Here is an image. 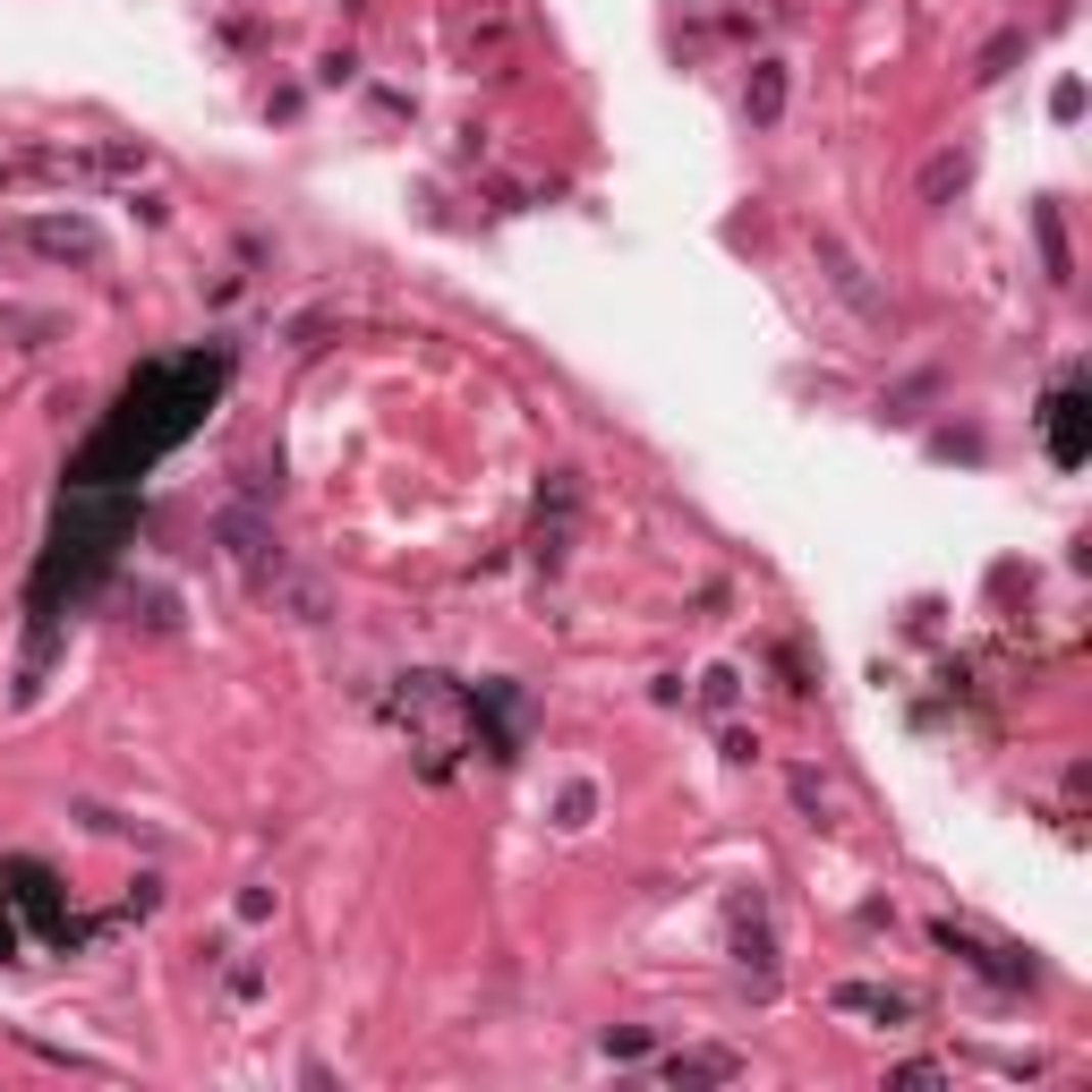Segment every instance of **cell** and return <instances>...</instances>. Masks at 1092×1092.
<instances>
[{
  "mask_svg": "<svg viewBox=\"0 0 1092 1092\" xmlns=\"http://www.w3.org/2000/svg\"><path fill=\"white\" fill-rule=\"evenodd\" d=\"M1084 435H1076V393H1058V461H1076Z\"/></svg>",
  "mask_w": 1092,
  "mask_h": 1092,
  "instance_id": "obj_1",
  "label": "cell"
}]
</instances>
